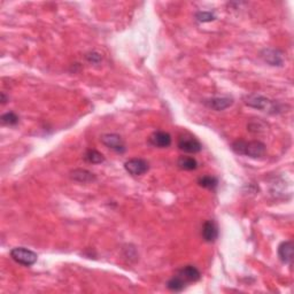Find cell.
Masks as SVG:
<instances>
[{
	"label": "cell",
	"mask_w": 294,
	"mask_h": 294,
	"mask_svg": "<svg viewBox=\"0 0 294 294\" xmlns=\"http://www.w3.org/2000/svg\"><path fill=\"white\" fill-rule=\"evenodd\" d=\"M233 152L239 155H246L249 158L257 159L266 154L267 147L262 142L258 140H252V142H246V140L238 139L232 144Z\"/></svg>",
	"instance_id": "6da1fadb"
},
{
	"label": "cell",
	"mask_w": 294,
	"mask_h": 294,
	"mask_svg": "<svg viewBox=\"0 0 294 294\" xmlns=\"http://www.w3.org/2000/svg\"><path fill=\"white\" fill-rule=\"evenodd\" d=\"M244 102L247 106L253 107L255 110L269 111V113L276 114L279 113L282 110L280 108V104H278L277 101L270 100L266 97L261 94H247L244 97Z\"/></svg>",
	"instance_id": "7a4b0ae2"
},
{
	"label": "cell",
	"mask_w": 294,
	"mask_h": 294,
	"mask_svg": "<svg viewBox=\"0 0 294 294\" xmlns=\"http://www.w3.org/2000/svg\"><path fill=\"white\" fill-rule=\"evenodd\" d=\"M11 257L17 263L21 266L30 267L37 262V254L31 249L25 247H15L11 251Z\"/></svg>",
	"instance_id": "3957f363"
},
{
	"label": "cell",
	"mask_w": 294,
	"mask_h": 294,
	"mask_svg": "<svg viewBox=\"0 0 294 294\" xmlns=\"http://www.w3.org/2000/svg\"><path fill=\"white\" fill-rule=\"evenodd\" d=\"M178 148L184 153H190V154H196L202 149V145L193 136H182L178 139Z\"/></svg>",
	"instance_id": "277c9868"
},
{
	"label": "cell",
	"mask_w": 294,
	"mask_h": 294,
	"mask_svg": "<svg viewBox=\"0 0 294 294\" xmlns=\"http://www.w3.org/2000/svg\"><path fill=\"white\" fill-rule=\"evenodd\" d=\"M124 169L131 176H142L148 171V162L144 159H131L124 164Z\"/></svg>",
	"instance_id": "5b68a950"
},
{
	"label": "cell",
	"mask_w": 294,
	"mask_h": 294,
	"mask_svg": "<svg viewBox=\"0 0 294 294\" xmlns=\"http://www.w3.org/2000/svg\"><path fill=\"white\" fill-rule=\"evenodd\" d=\"M101 143L108 148L113 149L116 153H124L126 152V145H124L123 139L121 136L116 133H106V135L101 136Z\"/></svg>",
	"instance_id": "8992f818"
},
{
	"label": "cell",
	"mask_w": 294,
	"mask_h": 294,
	"mask_svg": "<svg viewBox=\"0 0 294 294\" xmlns=\"http://www.w3.org/2000/svg\"><path fill=\"white\" fill-rule=\"evenodd\" d=\"M262 59L264 60L267 63H269L270 66L274 67H280L283 66L284 59H283V53L279 50L276 49H264L261 53Z\"/></svg>",
	"instance_id": "52a82bcc"
},
{
	"label": "cell",
	"mask_w": 294,
	"mask_h": 294,
	"mask_svg": "<svg viewBox=\"0 0 294 294\" xmlns=\"http://www.w3.org/2000/svg\"><path fill=\"white\" fill-rule=\"evenodd\" d=\"M177 276L181 277L185 283H196L200 279L201 274L194 266H185L177 271Z\"/></svg>",
	"instance_id": "ba28073f"
},
{
	"label": "cell",
	"mask_w": 294,
	"mask_h": 294,
	"mask_svg": "<svg viewBox=\"0 0 294 294\" xmlns=\"http://www.w3.org/2000/svg\"><path fill=\"white\" fill-rule=\"evenodd\" d=\"M149 143L159 148H167L171 145V136L165 131H156L149 137Z\"/></svg>",
	"instance_id": "9c48e42d"
},
{
	"label": "cell",
	"mask_w": 294,
	"mask_h": 294,
	"mask_svg": "<svg viewBox=\"0 0 294 294\" xmlns=\"http://www.w3.org/2000/svg\"><path fill=\"white\" fill-rule=\"evenodd\" d=\"M232 104H233V99L229 97H216L204 101V105H206L207 107L212 108V110L216 111L224 110L230 106H232Z\"/></svg>",
	"instance_id": "30bf717a"
},
{
	"label": "cell",
	"mask_w": 294,
	"mask_h": 294,
	"mask_svg": "<svg viewBox=\"0 0 294 294\" xmlns=\"http://www.w3.org/2000/svg\"><path fill=\"white\" fill-rule=\"evenodd\" d=\"M278 257L285 264H292L293 261V242L283 241L278 247Z\"/></svg>",
	"instance_id": "8fae6325"
},
{
	"label": "cell",
	"mask_w": 294,
	"mask_h": 294,
	"mask_svg": "<svg viewBox=\"0 0 294 294\" xmlns=\"http://www.w3.org/2000/svg\"><path fill=\"white\" fill-rule=\"evenodd\" d=\"M201 235H202V238L204 239V241L207 242L215 241L216 239L219 238V229H217L215 222H214V220H207V222H204Z\"/></svg>",
	"instance_id": "7c38bea8"
},
{
	"label": "cell",
	"mask_w": 294,
	"mask_h": 294,
	"mask_svg": "<svg viewBox=\"0 0 294 294\" xmlns=\"http://www.w3.org/2000/svg\"><path fill=\"white\" fill-rule=\"evenodd\" d=\"M70 177L79 183H91L97 180L93 172L86 170V169H75L70 172Z\"/></svg>",
	"instance_id": "4fadbf2b"
},
{
	"label": "cell",
	"mask_w": 294,
	"mask_h": 294,
	"mask_svg": "<svg viewBox=\"0 0 294 294\" xmlns=\"http://www.w3.org/2000/svg\"><path fill=\"white\" fill-rule=\"evenodd\" d=\"M178 167L183 170H196L198 168V162L197 160L192 158V156H181L177 161Z\"/></svg>",
	"instance_id": "5bb4252c"
},
{
	"label": "cell",
	"mask_w": 294,
	"mask_h": 294,
	"mask_svg": "<svg viewBox=\"0 0 294 294\" xmlns=\"http://www.w3.org/2000/svg\"><path fill=\"white\" fill-rule=\"evenodd\" d=\"M84 160L88 162V164L98 165V164H101V162H104L105 158L100 152L95 151V149H88L84 154Z\"/></svg>",
	"instance_id": "9a60e30c"
},
{
	"label": "cell",
	"mask_w": 294,
	"mask_h": 294,
	"mask_svg": "<svg viewBox=\"0 0 294 294\" xmlns=\"http://www.w3.org/2000/svg\"><path fill=\"white\" fill-rule=\"evenodd\" d=\"M198 184H199L201 187L208 188V190H215L217 185H219V181H217V178L214 177V176H203V177L199 178Z\"/></svg>",
	"instance_id": "2e32d148"
},
{
	"label": "cell",
	"mask_w": 294,
	"mask_h": 294,
	"mask_svg": "<svg viewBox=\"0 0 294 294\" xmlns=\"http://www.w3.org/2000/svg\"><path fill=\"white\" fill-rule=\"evenodd\" d=\"M185 286H186V283H185L181 277H178L177 275L172 277L167 283L168 289L170 291H174V292H181V291L185 289Z\"/></svg>",
	"instance_id": "e0dca14e"
},
{
	"label": "cell",
	"mask_w": 294,
	"mask_h": 294,
	"mask_svg": "<svg viewBox=\"0 0 294 294\" xmlns=\"http://www.w3.org/2000/svg\"><path fill=\"white\" fill-rule=\"evenodd\" d=\"M1 122L5 126H17L18 123V116L13 111H8V113L4 114L1 116Z\"/></svg>",
	"instance_id": "ac0fdd59"
},
{
	"label": "cell",
	"mask_w": 294,
	"mask_h": 294,
	"mask_svg": "<svg viewBox=\"0 0 294 294\" xmlns=\"http://www.w3.org/2000/svg\"><path fill=\"white\" fill-rule=\"evenodd\" d=\"M196 18L200 22H212L216 18L212 12H198Z\"/></svg>",
	"instance_id": "d6986e66"
},
{
	"label": "cell",
	"mask_w": 294,
	"mask_h": 294,
	"mask_svg": "<svg viewBox=\"0 0 294 294\" xmlns=\"http://www.w3.org/2000/svg\"><path fill=\"white\" fill-rule=\"evenodd\" d=\"M86 60H88L89 62H92V63H99L102 60L101 55L97 52H91V53H88L85 55Z\"/></svg>",
	"instance_id": "ffe728a7"
},
{
	"label": "cell",
	"mask_w": 294,
	"mask_h": 294,
	"mask_svg": "<svg viewBox=\"0 0 294 294\" xmlns=\"http://www.w3.org/2000/svg\"><path fill=\"white\" fill-rule=\"evenodd\" d=\"M1 101H2V104H6V98H5L4 93H1Z\"/></svg>",
	"instance_id": "44dd1931"
}]
</instances>
